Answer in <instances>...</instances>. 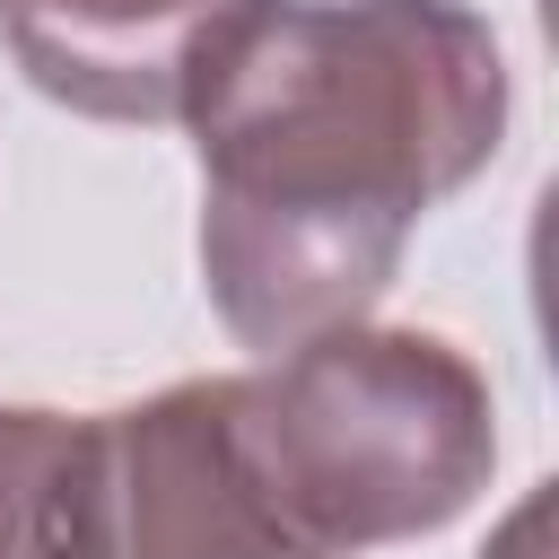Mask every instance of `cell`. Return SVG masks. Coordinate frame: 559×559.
<instances>
[{
  "label": "cell",
  "instance_id": "1",
  "mask_svg": "<svg viewBox=\"0 0 559 559\" xmlns=\"http://www.w3.org/2000/svg\"><path fill=\"white\" fill-rule=\"evenodd\" d=\"M201 280L245 349L358 323L411 227L507 140V52L463 0H245L183 105Z\"/></svg>",
  "mask_w": 559,
  "mask_h": 559
},
{
  "label": "cell",
  "instance_id": "2",
  "mask_svg": "<svg viewBox=\"0 0 559 559\" xmlns=\"http://www.w3.org/2000/svg\"><path fill=\"white\" fill-rule=\"evenodd\" d=\"M236 437L280 524L323 559H358L454 524L489 489L498 402L454 341L358 314L236 376Z\"/></svg>",
  "mask_w": 559,
  "mask_h": 559
},
{
  "label": "cell",
  "instance_id": "3",
  "mask_svg": "<svg viewBox=\"0 0 559 559\" xmlns=\"http://www.w3.org/2000/svg\"><path fill=\"white\" fill-rule=\"evenodd\" d=\"M79 559H323L306 550L236 437V376H183L148 402L87 411Z\"/></svg>",
  "mask_w": 559,
  "mask_h": 559
},
{
  "label": "cell",
  "instance_id": "4",
  "mask_svg": "<svg viewBox=\"0 0 559 559\" xmlns=\"http://www.w3.org/2000/svg\"><path fill=\"white\" fill-rule=\"evenodd\" d=\"M245 0H0L26 87L87 122H183L210 44Z\"/></svg>",
  "mask_w": 559,
  "mask_h": 559
},
{
  "label": "cell",
  "instance_id": "5",
  "mask_svg": "<svg viewBox=\"0 0 559 559\" xmlns=\"http://www.w3.org/2000/svg\"><path fill=\"white\" fill-rule=\"evenodd\" d=\"M87 411L0 402V559H79Z\"/></svg>",
  "mask_w": 559,
  "mask_h": 559
}]
</instances>
